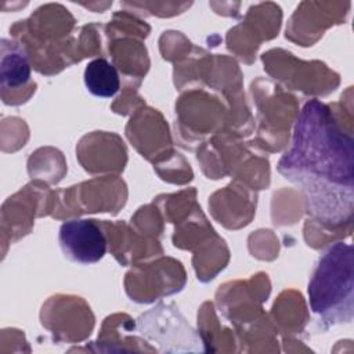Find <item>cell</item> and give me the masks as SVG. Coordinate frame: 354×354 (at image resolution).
Here are the masks:
<instances>
[{
	"label": "cell",
	"mask_w": 354,
	"mask_h": 354,
	"mask_svg": "<svg viewBox=\"0 0 354 354\" xmlns=\"http://www.w3.org/2000/svg\"><path fill=\"white\" fill-rule=\"evenodd\" d=\"M278 170L301 188L307 209L315 218L329 224L351 218L353 138L325 104L313 100L304 105Z\"/></svg>",
	"instance_id": "cell-1"
},
{
	"label": "cell",
	"mask_w": 354,
	"mask_h": 354,
	"mask_svg": "<svg viewBox=\"0 0 354 354\" xmlns=\"http://www.w3.org/2000/svg\"><path fill=\"white\" fill-rule=\"evenodd\" d=\"M30 77V66L28 58L19 48L7 50L3 46L1 55V83L8 87L24 86Z\"/></svg>",
	"instance_id": "cell-5"
},
{
	"label": "cell",
	"mask_w": 354,
	"mask_h": 354,
	"mask_svg": "<svg viewBox=\"0 0 354 354\" xmlns=\"http://www.w3.org/2000/svg\"><path fill=\"white\" fill-rule=\"evenodd\" d=\"M353 248L344 242L329 246L319 257L308 283L311 311L325 324L353 319Z\"/></svg>",
	"instance_id": "cell-2"
},
{
	"label": "cell",
	"mask_w": 354,
	"mask_h": 354,
	"mask_svg": "<svg viewBox=\"0 0 354 354\" xmlns=\"http://www.w3.org/2000/svg\"><path fill=\"white\" fill-rule=\"evenodd\" d=\"M83 80L86 88L95 97L111 98L120 88V77L109 61L105 58H95L84 68Z\"/></svg>",
	"instance_id": "cell-4"
},
{
	"label": "cell",
	"mask_w": 354,
	"mask_h": 354,
	"mask_svg": "<svg viewBox=\"0 0 354 354\" xmlns=\"http://www.w3.org/2000/svg\"><path fill=\"white\" fill-rule=\"evenodd\" d=\"M58 241L66 259L93 264L100 261L106 252V238L94 220L72 218L59 227Z\"/></svg>",
	"instance_id": "cell-3"
}]
</instances>
